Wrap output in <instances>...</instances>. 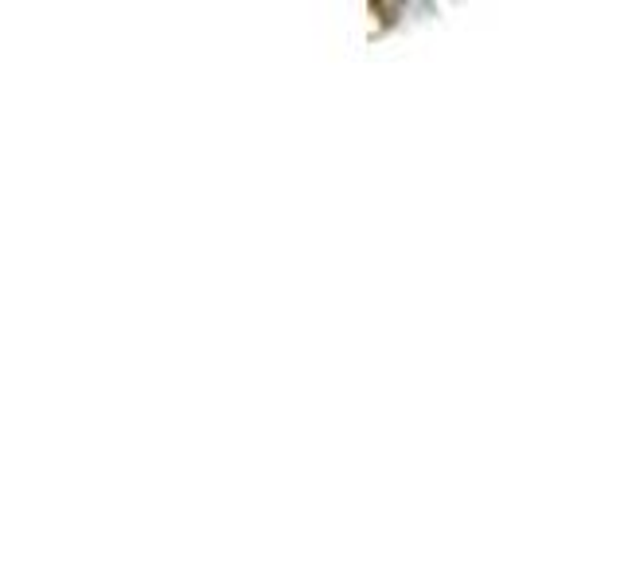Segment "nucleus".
<instances>
[]
</instances>
